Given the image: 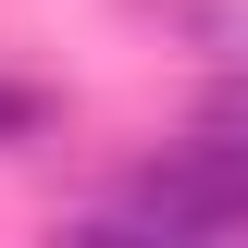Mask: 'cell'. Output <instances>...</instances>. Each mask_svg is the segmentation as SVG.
I'll list each match as a JSON object with an SVG mask.
<instances>
[{
    "label": "cell",
    "mask_w": 248,
    "mask_h": 248,
    "mask_svg": "<svg viewBox=\"0 0 248 248\" xmlns=\"http://www.w3.org/2000/svg\"><path fill=\"white\" fill-rule=\"evenodd\" d=\"M186 124H199V137H236V149H248V62H223L211 87L186 99Z\"/></svg>",
    "instance_id": "6da1fadb"
},
{
    "label": "cell",
    "mask_w": 248,
    "mask_h": 248,
    "mask_svg": "<svg viewBox=\"0 0 248 248\" xmlns=\"http://www.w3.org/2000/svg\"><path fill=\"white\" fill-rule=\"evenodd\" d=\"M50 124H62V99H50V87H25V75H0V149H37Z\"/></svg>",
    "instance_id": "7a4b0ae2"
}]
</instances>
